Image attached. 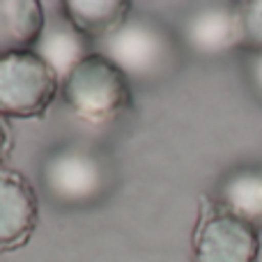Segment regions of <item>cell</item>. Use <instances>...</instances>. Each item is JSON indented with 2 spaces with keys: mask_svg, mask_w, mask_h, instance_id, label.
I'll return each mask as SVG.
<instances>
[{
  "mask_svg": "<svg viewBox=\"0 0 262 262\" xmlns=\"http://www.w3.org/2000/svg\"><path fill=\"white\" fill-rule=\"evenodd\" d=\"M260 232L214 198H203L191 235V262H258Z\"/></svg>",
  "mask_w": 262,
  "mask_h": 262,
  "instance_id": "3957f363",
  "label": "cell"
},
{
  "mask_svg": "<svg viewBox=\"0 0 262 262\" xmlns=\"http://www.w3.org/2000/svg\"><path fill=\"white\" fill-rule=\"evenodd\" d=\"M44 191L64 207H85L108 191V166L99 154L78 145H62L41 166Z\"/></svg>",
  "mask_w": 262,
  "mask_h": 262,
  "instance_id": "277c9868",
  "label": "cell"
},
{
  "mask_svg": "<svg viewBox=\"0 0 262 262\" xmlns=\"http://www.w3.org/2000/svg\"><path fill=\"white\" fill-rule=\"evenodd\" d=\"M99 51L127 74L131 83L154 81L175 60L170 35L147 18H129L111 39L101 41Z\"/></svg>",
  "mask_w": 262,
  "mask_h": 262,
  "instance_id": "5b68a950",
  "label": "cell"
},
{
  "mask_svg": "<svg viewBox=\"0 0 262 262\" xmlns=\"http://www.w3.org/2000/svg\"><path fill=\"white\" fill-rule=\"evenodd\" d=\"M60 9V16L90 44H101L129 21L134 5L127 0H64Z\"/></svg>",
  "mask_w": 262,
  "mask_h": 262,
  "instance_id": "ba28073f",
  "label": "cell"
},
{
  "mask_svg": "<svg viewBox=\"0 0 262 262\" xmlns=\"http://www.w3.org/2000/svg\"><path fill=\"white\" fill-rule=\"evenodd\" d=\"M184 41L191 51L207 58L242 49V23L235 3L209 5L193 12L184 23Z\"/></svg>",
  "mask_w": 262,
  "mask_h": 262,
  "instance_id": "52a82bcc",
  "label": "cell"
},
{
  "mask_svg": "<svg viewBox=\"0 0 262 262\" xmlns=\"http://www.w3.org/2000/svg\"><path fill=\"white\" fill-rule=\"evenodd\" d=\"M60 76L35 49L0 51V118L39 120L60 95Z\"/></svg>",
  "mask_w": 262,
  "mask_h": 262,
  "instance_id": "7a4b0ae2",
  "label": "cell"
},
{
  "mask_svg": "<svg viewBox=\"0 0 262 262\" xmlns=\"http://www.w3.org/2000/svg\"><path fill=\"white\" fill-rule=\"evenodd\" d=\"M246 72L253 90L262 99V53H246Z\"/></svg>",
  "mask_w": 262,
  "mask_h": 262,
  "instance_id": "4fadbf2b",
  "label": "cell"
},
{
  "mask_svg": "<svg viewBox=\"0 0 262 262\" xmlns=\"http://www.w3.org/2000/svg\"><path fill=\"white\" fill-rule=\"evenodd\" d=\"M242 23V51L262 53V0L235 3Z\"/></svg>",
  "mask_w": 262,
  "mask_h": 262,
  "instance_id": "7c38bea8",
  "label": "cell"
},
{
  "mask_svg": "<svg viewBox=\"0 0 262 262\" xmlns=\"http://www.w3.org/2000/svg\"><path fill=\"white\" fill-rule=\"evenodd\" d=\"M39 226V193L21 170L0 168V255L21 251Z\"/></svg>",
  "mask_w": 262,
  "mask_h": 262,
  "instance_id": "8992f818",
  "label": "cell"
},
{
  "mask_svg": "<svg viewBox=\"0 0 262 262\" xmlns=\"http://www.w3.org/2000/svg\"><path fill=\"white\" fill-rule=\"evenodd\" d=\"M3 21L14 49H35L46 28V12L39 0H18L5 3Z\"/></svg>",
  "mask_w": 262,
  "mask_h": 262,
  "instance_id": "8fae6325",
  "label": "cell"
},
{
  "mask_svg": "<svg viewBox=\"0 0 262 262\" xmlns=\"http://www.w3.org/2000/svg\"><path fill=\"white\" fill-rule=\"evenodd\" d=\"M90 41L76 32L62 16L55 23H46L35 51L55 69V74L62 81L85 55H90Z\"/></svg>",
  "mask_w": 262,
  "mask_h": 262,
  "instance_id": "30bf717a",
  "label": "cell"
},
{
  "mask_svg": "<svg viewBox=\"0 0 262 262\" xmlns=\"http://www.w3.org/2000/svg\"><path fill=\"white\" fill-rule=\"evenodd\" d=\"M14 149V138H12V131H9L5 118H0V168L5 166V161L9 159Z\"/></svg>",
  "mask_w": 262,
  "mask_h": 262,
  "instance_id": "5bb4252c",
  "label": "cell"
},
{
  "mask_svg": "<svg viewBox=\"0 0 262 262\" xmlns=\"http://www.w3.org/2000/svg\"><path fill=\"white\" fill-rule=\"evenodd\" d=\"M214 200L262 232V168H242L226 175Z\"/></svg>",
  "mask_w": 262,
  "mask_h": 262,
  "instance_id": "9c48e42d",
  "label": "cell"
},
{
  "mask_svg": "<svg viewBox=\"0 0 262 262\" xmlns=\"http://www.w3.org/2000/svg\"><path fill=\"white\" fill-rule=\"evenodd\" d=\"M60 95L78 120L101 127L115 122L131 108L134 83L111 58L101 51H92L62 78Z\"/></svg>",
  "mask_w": 262,
  "mask_h": 262,
  "instance_id": "6da1fadb",
  "label": "cell"
}]
</instances>
